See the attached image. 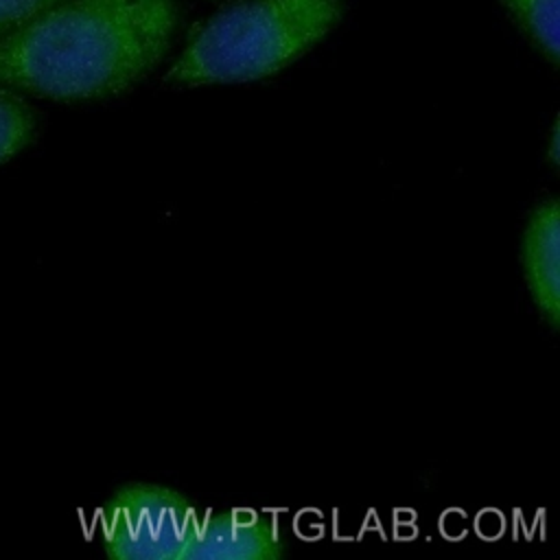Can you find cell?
<instances>
[{
  "label": "cell",
  "instance_id": "6da1fadb",
  "mask_svg": "<svg viewBox=\"0 0 560 560\" xmlns=\"http://www.w3.org/2000/svg\"><path fill=\"white\" fill-rule=\"evenodd\" d=\"M173 0H59L0 39V88L57 101L136 83L168 46Z\"/></svg>",
  "mask_w": 560,
  "mask_h": 560
},
{
  "label": "cell",
  "instance_id": "7a4b0ae2",
  "mask_svg": "<svg viewBox=\"0 0 560 560\" xmlns=\"http://www.w3.org/2000/svg\"><path fill=\"white\" fill-rule=\"evenodd\" d=\"M341 0H243L203 22L166 72L173 85L262 79L319 42Z\"/></svg>",
  "mask_w": 560,
  "mask_h": 560
},
{
  "label": "cell",
  "instance_id": "3957f363",
  "mask_svg": "<svg viewBox=\"0 0 560 560\" xmlns=\"http://www.w3.org/2000/svg\"><path fill=\"white\" fill-rule=\"evenodd\" d=\"M195 523V505L179 490L129 481L103 505V547L116 560H182Z\"/></svg>",
  "mask_w": 560,
  "mask_h": 560
},
{
  "label": "cell",
  "instance_id": "277c9868",
  "mask_svg": "<svg viewBox=\"0 0 560 560\" xmlns=\"http://www.w3.org/2000/svg\"><path fill=\"white\" fill-rule=\"evenodd\" d=\"M284 538L254 510H221L197 521L182 560H269L284 553Z\"/></svg>",
  "mask_w": 560,
  "mask_h": 560
},
{
  "label": "cell",
  "instance_id": "5b68a950",
  "mask_svg": "<svg viewBox=\"0 0 560 560\" xmlns=\"http://www.w3.org/2000/svg\"><path fill=\"white\" fill-rule=\"evenodd\" d=\"M518 260L525 287L540 317L560 324V203L545 197L536 201L525 219L518 243Z\"/></svg>",
  "mask_w": 560,
  "mask_h": 560
},
{
  "label": "cell",
  "instance_id": "8992f818",
  "mask_svg": "<svg viewBox=\"0 0 560 560\" xmlns=\"http://www.w3.org/2000/svg\"><path fill=\"white\" fill-rule=\"evenodd\" d=\"M538 50L558 63V0H503Z\"/></svg>",
  "mask_w": 560,
  "mask_h": 560
},
{
  "label": "cell",
  "instance_id": "52a82bcc",
  "mask_svg": "<svg viewBox=\"0 0 560 560\" xmlns=\"http://www.w3.org/2000/svg\"><path fill=\"white\" fill-rule=\"evenodd\" d=\"M35 131V116L26 103L0 92V164L24 149Z\"/></svg>",
  "mask_w": 560,
  "mask_h": 560
},
{
  "label": "cell",
  "instance_id": "ba28073f",
  "mask_svg": "<svg viewBox=\"0 0 560 560\" xmlns=\"http://www.w3.org/2000/svg\"><path fill=\"white\" fill-rule=\"evenodd\" d=\"M59 0H0V39L15 33Z\"/></svg>",
  "mask_w": 560,
  "mask_h": 560
},
{
  "label": "cell",
  "instance_id": "9c48e42d",
  "mask_svg": "<svg viewBox=\"0 0 560 560\" xmlns=\"http://www.w3.org/2000/svg\"><path fill=\"white\" fill-rule=\"evenodd\" d=\"M549 164L553 168L558 166V127H553L551 138H549Z\"/></svg>",
  "mask_w": 560,
  "mask_h": 560
}]
</instances>
